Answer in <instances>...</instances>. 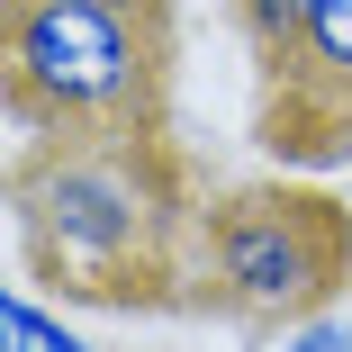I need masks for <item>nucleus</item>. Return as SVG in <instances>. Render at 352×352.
<instances>
[{
  "mask_svg": "<svg viewBox=\"0 0 352 352\" xmlns=\"http://www.w3.org/2000/svg\"><path fill=\"white\" fill-rule=\"evenodd\" d=\"M0 91L28 135H163L172 19L109 0H0Z\"/></svg>",
  "mask_w": 352,
  "mask_h": 352,
  "instance_id": "2",
  "label": "nucleus"
},
{
  "mask_svg": "<svg viewBox=\"0 0 352 352\" xmlns=\"http://www.w3.org/2000/svg\"><path fill=\"white\" fill-rule=\"evenodd\" d=\"M271 352H352V316L343 307H307L289 325H271Z\"/></svg>",
  "mask_w": 352,
  "mask_h": 352,
  "instance_id": "7",
  "label": "nucleus"
},
{
  "mask_svg": "<svg viewBox=\"0 0 352 352\" xmlns=\"http://www.w3.org/2000/svg\"><path fill=\"white\" fill-rule=\"evenodd\" d=\"M181 280L199 307L235 325H289L307 307H334L352 289V208L307 181H253L199 208Z\"/></svg>",
  "mask_w": 352,
  "mask_h": 352,
  "instance_id": "3",
  "label": "nucleus"
},
{
  "mask_svg": "<svg viewBox=\"0 0 352 352\" xmlns=\"http://www.w3.org/2000/svg\"><path fill=\"white\" fill-rule=\"evenodd\" d=\"M109 10H135V19H172V0H109Z\"/></svg>",
  "mask_w": 352,
  "mask_h": 352,
  "instance_id": "8",
  "label": "nucleus"
},
{
  "mask_svg": "<svg viewBox=\"0 0 352 352\" xmlns=\"http://www.w3.org/2000/svg\"><path fill=\"white\" fill-rule=\"evenodd\" d=\"M235 28H244V45H253V63H262V82H271L280 63L298 54V28H307V0H235Z\"/></svg>",
  "mask_w": 352,
  "mask_h": 352,
  "instance_id": "6",
  "label": "nucleus"
},
{
  "mask_svg": "<svg viewBox=\"0 0 352 352\" xmlns=\"http://www.w3.org/2000/svg\"><path fill=\"white\" fill-rule=\"evenodd\" d=\"M0 352H100V343L36 289H0Z\"/></svg>",
  "mask_w": 352,
  "mask_h": 352,
  "instance_id": "5",
  "label": "nucleus"
},
{
  "mask_svg": "<svg viewBox=\"0 0 352 352\" xmlns=\"http://www.w3.org/2000/svg\"><path fill=\"white\" fill-rule=\"evenodd\" d=\"M10 217L36 280L109 307H163L199 226L163 135H36L10 172Z\"/></svg>",
  "mask_w": 352,
  "mask_h": 352,
  "instance_id": "1",
  "label": "nucleus"
},
{
  "mask_svg": "<svg viewBox=\"0 0 352 352\" xmlns=\"http://www.w3.org/2000/svg\"><path fill=\"white\" fill-rule=\"evenodd\" d=\"M262 145L280 163H343L352 154V0H307L298 54L271 73Z\"/></svg>",
  "mask_w": 352,
  "mask_h": 352,
  "instance_id": "4",
  "label": "nucleus"
}]
</instances>
